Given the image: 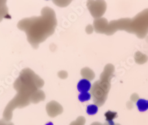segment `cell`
I'll return each mask as SVG.
<instances>
[{"instance_id": "obj_2", "label": "cell", "mask_w": 148, "mask_h": 125, "mask_svg": "<svg viewBox=\"0 0 148 125\" xmlns=\"http://www.w3.org/2000/svg\"><path fill=\"white\" fill-rule=\"evenodd\" d=\"M91 83L87 79H82L81 80L78 85H77V89L78 91L81 93L84 92H88L91 89Z\"/></svg>"}, {"instance_id": "obj_1", "label": "cell", "mask_w": 148, "mask_h": 125, "mask_svg": "<svg viewBox=\"0 0 148 125\" xmlns=\"http://www.w3.org/2000/svg\"><path fill=\"white\" fill-rule=\"evenodd\" d=\"M57 24L55 11L49 7L42 10L40 17L23 19L19 21V29L26 32L29 42L36 48L55 31Z\"/></svg>"}, {"instance_id": "obj_6", "label": "cell", "mask_w": 148, "mask_h": 125, "mask_svg": "<svg viewBox=\"0 0 148 125\" xmlns=\"http://www.w3.org/2000/svg\"><path fill=\"white\" fill-rule=\"evenodd\" d=\"M78 99L79 101L81 102L88 101L91 99V94L88 92L81 93L78 96Z\"/></svg>"}, {"instance_id": "obj_4", "label": "cell", "mask_w": 148, "mask_h": 125, "mask_svg": "<svg viewBox=\"0 0 148 125\" xmlns=\"http://www.w3.org/2000/svg\"><path fill=\"white\" fill-rule=\"evenodd\" d=\"M98 106L95 105H90L87 106V112L89 115H95L98 111Z\"/></svg>"}, {"instance_id": "obj_5", "label": "cell", "mask_w": 148, "mask_h": 125, "mask_svg": "<svg viewBox=\"0 0 148 125\" xmlns=\"http://www.w3.org/2000/svg\"><path fill=\"white\" fill-rule=\"evenodd\" d=\"M105 116L106 120L108 122H112L113 120L117 117V113L116 112H113L112 111H108L106 113H105Z\"/></svg>"}, {"instance_id": "obj_3", "label": "cell", "mask_w": 148, "mask_h": 125, "mask_svg": "<svg viewBox=\"0 0 148 125\" xmlns=\"http://www.w3.org/2000/svg\"><path fill=\"white\" fill-rule=\"evenodd\" d=\"M137 107L140 111H145L148 109V101L145 99H139L137 102Z\"/></svg>"}]
</instances>
